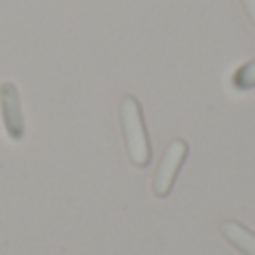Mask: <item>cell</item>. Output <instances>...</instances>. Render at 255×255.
<instances>
[{"mask_svg":"<svg viewBox=\"0 0 255 255\" xmlns=\"http://www.w3.org/2000/svg\"><path fill=\"white\" fill-rule=\"evenodd\" d=\"M186 154H188V143L181 139H175L166 148L161 161H159L157 172H154V179H152V190L157 197H168L170 195L172 184H175L177 172H179Z\"/></svg>","mask_w":255,"mask_h":255,"instance_id":"7a4b0ae2","label":"cell"},{"mask_svg":"<svg viewBox=\"0 0 255 255\" xmlns=\"http://www.w3.org/2000/svg\"><path fill=\"white\" fill-rule=\"evenodd\" d=\"M0 117H2L4 132H7L9 139L20 141L22 134H25V121H22L18 88L11 81H2L0 83Z\"/></svg>","mask_w":255,"mask_h":255,"instance_id":"3957f363","label":"cell"},{"mask_svg":"<svg viewBox=\"0 0 255 255\" xmlns=\"http://www.w3.org/2000/svg\"><path fill=\"white\" fill-rule=\"evenodd\" d=\"M235 88L240 90H251L255 88V61H249L247 65H242L233 76Z\"/></svg>","mask_w":255,"mask_h":255,"instance_id":"5b68a950","label":"cell"},{"mask_svg":"<svg viewBox=\"0 0 255 255\" xmlns=\"http://www.w3.org/2000/svg\"><path fill=\"white\" fill-rule=\"evenodd\" d=\"M222 235L244 255H255V233H251L244 224H240L235 220L222 222Z\"/></svg>","mask_w":255,"mask_h":255,"instance_id":"277c9868","label":"cell"},{"mask_svg":"<svg viewBox=\"0 0 255 255\" xmlns=\"http://www.w3.org/2000/svg\"><path fill=\"white\" fill-rule=\"evenodd\" d=\"M121 128H124V139L128 148V157L134 166L143 168L150 163L152 148L148 141V132L143 124V112L134 97H126L121 101Z\"/></svg>","mask_w":255,"mask_h":255,"instance_id":"6da1fadb","label":"cell"},{"mask_svg":"<svg viewBox=\"0 0 255 255\" xmlns=\"http://www.w3.org/2000/svg\"><path fill=\"white\" fill-rule=\"evenodd\" d=\"M242 4H244V9H247V13H249V18H251V22L255 25V0H242Z\"/></svg>","mask_w":255,"mask_h":255,"instance_id":"8992f818","label":"cell"}]
</instances>
